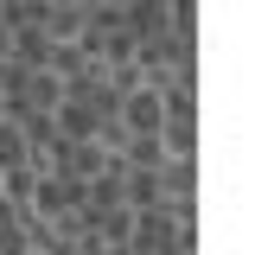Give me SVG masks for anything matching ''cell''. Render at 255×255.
Segmentation results:
<instances>
[{
  "label": "cell",
  "mask_w": 255,
  "mask_h": 255,
  "mask_svg": "<svg viewBox=\"0 0 255 255\" xmlns=\"http://www.w3.org/2000/svg\"><path fill=\"white\" fill-rule=\"evenodd\" d=\"M166 122H172V96H166V83H128L122 90V140H159L166 134Z\"/></svg>",
  "instance_id": "obj_1"
},
{
  "label": "cell",
  "mask_w": 255,
  "mask_h": 255,
  "mask_svg": "<svg viewBox=\"0 0 255 255\" xmlns=\"http://www.w3.org/2000/svg\"><path fill=\"white\" fill-rule=\"evenodd\" d=\"M26 102L38 109V115H58L64 102H70V83L51 77V70H32V77H26Z\"/></svg>",
  "instance_id": "obj_2"
},
{
  "label": "cell",
  "mask_w": 255,
  "mask_h": 255,
  "mask_svg": "<svg viewBox=\"0 0 255 255\" xmlns=\"http://www.w3.org/2000/svg\"><path fill=\"white\" fill-rule=\"evenodd\" d=\"M32 204H38V211H45V217H58L64 204H77V198H83V185H77V179H58V172H51V179H32Z\"/></svg>",
  "instance_id": "obj_3"
},
{
  "label": "cell",
  "mask_w": 255,
  "mask_h": 255,
  "mask_svg": "<svg viewBox=\"0 0 255 255\" xmlns=\"http://www.w3.org/2000/svg\"><path fill=\"white\" fill-rule=\"evenodd\" d=\"M128 198H134V204H153V198H159V179H153V172H134V179H128Z\"/></svg>",
  "instance_id": "obj_4"
},
{
  "label": "cell",
  "mask_w": 255,
  "mask_h": 255,
  "mask_svg": "<svg viewBox=\"0 0 255 255\" xmlns=\"http://www.w3.org/2000/svg\"><path fill=\"white\" fill-rule=\"evenodd\" d=\"M134 159H140V166H159L166 147H159V140H134Z\"/></svg>",
  "instance_id": "obj_5"
}]
</instances>
